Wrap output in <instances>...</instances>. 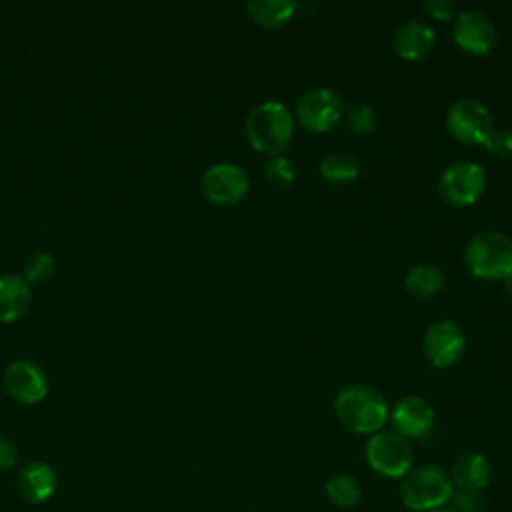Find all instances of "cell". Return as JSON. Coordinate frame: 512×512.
<instances>
[{
  "instance_id": "obj_13",
  "label": "cell",
  "mask_w": 512,
  "mask_h": 512,
  "mask_svg": "<svg viewBox=\"0 0 512 512\" xmlns=\"http://www.w3.org/2000/svg\"><path fill=\"white\" fill-rule=\"evenodd\" d=\"M392 420V428L396 434L408 438H422L430 432L434 424V408L432 404L416 394H408L400 398L392 412L388 414Z\"/></svg>"
},
{
  "instance_id": "obj_18",
  "label": "cell",
  "mask_w": 512,
  "mask_h": 512,
  "mask_svg": "<svg viewBox=\"0 0 512 512\" xmlns=\"http://www.w3.org/2000/svg\"><path fill=\"white\" fill-rule=\"evenodd\" d=\"M320 174L332 184H348L360 174V160L350 150H332L322 156Z\"/></svg>"
},
{
  "instance_id": "obj_24",
  "label": "cell",
  "mask_w": 512,
  "mask_h": 512,
  "mask_svg": "<svg viewBox=\"0 0 512 512\" xmlns=\"http://www.w3.org/2000/svg\"><path fill=\"white\" fill-rule=\"evenodd\" d=\"M348 126L352 128V132L356 134H370L374 128H376V122H378V116H376V110L370 106V104H354L348 108Z\"/></svg>"
},
{
  "instance_id": "obj_29",
  "label": "cell",
  "mask_w": 512,
  "mask_h": 512,
  "mask_svg": "<svg viewBox=\"0 0 512 512\" xmlns=\"http://www.w3.org/2000/svg\"><path fill=\"white\" fill-rule=\"evenodd\" d=\"M504 290H506V294H508V298L512 300V274L504 280Z\"/></svg>"
},
{
  "instance_id": "obj_6",
  "label": "cell",
  "mask_w": 512,
  "mask_h": 512,
  "mask_svg": "<svg viewBox=\"0 0 512 512\" xmlns=\"http://www.w3.org/2000/svg\"><path fill=\"white\" fill-rule=\"evenodd\" d=\"M366 462L386 478H402L412 468V446L394 430H378L366 442Z\"/></svg>"
},
{
  "instance_id": "obj_20",
  "label": "cell",
  "mask_w": 512,
  "mask_h": 512,
  "mask_svg": "<svg viewBox=\"0 0 512 512\" xmlns=\"http://www.w3.org/2000/svg\"><path fill=\"white\" fill-rule=\"evenodd\" d=\"M404 286L414 296H420V298L434 296L444 288V272L436 264H428V262L416 264L406 272Z\"/></svg>"
},
{
  "instance_id": "obj_10",
  "label": "cell",
  "mask_w": 512,
  "mask_h": 512,
  "mask_svg": "<svg viewBox=\"0 0 512 512\" xmlns=\"http://www.w3.org/2000/svg\"><path fill=\"white\" fill-rule=\"evenodd\" d=\"M422 348L426 358L436 368H448L460 360L466 348V338L462 328L452 320L432 322L422 338Z\"/></svg>"
},
{
  "instance_id": "obj_28",
  "label": "cell",
  "mask_w": 512,
  "mask_h": 512,
  "mask_svg": "<svg viewBox=\"0 0 512 512\" xmlns=\"http://www.w3.org/2000/svg\"><path fill=\"white\" fill-rule=\"evenodd\" d=\"M16 460H18L16 444L12 440H8L6 436H0V472L14 468Z\"/></svg>"
},
{
  "instance_id": "obj_5",
  "label": "cell",
  "mask_w": 512,
  "mask_h": 512,
  "mask_svg": "<svg viewBox=\"0 0 512 512\" xmlns=\"http://www.w3.org/2000/svg\"><path fill=\"white\" fill-rule=\"evenodd\" d=\"M486 170L472 160H458L448 164L438 176V192L452 206H468L476 202L486 190Z\"/></svg>"
},
{
  "instance_id": "obj_27",
  "label": "cell",
  "mask_w": 512,
  "mask_h": 512,
  "mask_svg": "<svg viewBox=\"0 0 512 512\" xmlns=\"http://www.w3.org/2000/svg\"><path fill=\"white\" fill-rule=\"evenodd\" d=\"M422 6L436 20H450L458 14L456 4L452 0H426Z\"/></svg>"
},
{
  "instance_id": "obj_30",
  "label": "cell",
  "mask_w": 512,
  "mask_h": 512,
  "mask_svg": "<svg viewBox=\"0 0 512 512\" xmlns=\"http://www.w3.org/2000/svg\"><path fill=\"white\" fill-rule=\"evenodd\" d=\"M430 512H456L452 506H440V508H434Z\"/></svg>"
},
{
  "instance_id": "obj_16",
  "label": "cell",
  "mask_w": 512,
  "mask_h": 512,
  "mask_svg": "<svg viewBox=\"0 0 512 512\" xmlns=\"http://www.w3.org/2000/svg\"><path fill=\"white\" fill-rule=\"evenodd\" d=\"M32 302V290L24 276L6 272L0 276V322L20 320Z\"/></svg>"
},
{
  "instance_id": "obj_17",
  "label": "cell",
  "mask_w": 512,
  "mask_h": 512,
  "mask_svg": "<svg viewBox=\"0 0 512 512\" xmlns=\"http://www.w3.org/2000/svg\"><path fill=\"white\" fill-rule=\"evenodd\" d=\"M450 482L454 488L480 492L490 480V464L478 452H466L452 462Z\"/></svg>"
},
{
  "instance_id": "obj_25",
  "label": "cell",
  "mask_w": 512,
  "mask_h": 512,
  "mask_svg": "<svg viewBox=\"0 0 512 512\" xmlns=\"http://www.w3.org/2000/svg\"><path fill=\"white\" fill-rule=\"evenodd\" d=\"M448 504L456 510V512H482L484 510V498L480 492L476 490H462V488H454L450 494Z\"/></svg>"
},
{
  "instance_id": "obj_15",
  "label": "cell",
  "mask_w": 512,
  "mask_h": 512,
  "mask_svg": "<svg viewBox=\"0 0 512 512\" xmlns=\"http://www.w3.org/2000/svg\"><path fill=\"white\" fill-rule=\"evenodd\" d=\"M394 48L406 60H420L424 58L436 42L434 28L424 20H406L394 32Z\"/></svg>"
},
{
  "instance_id": "obj_23",
  "label": "cell",
  "mask_w": 512,
  "mask_h": 512,
  "mask_svg": "<svg viewBox=\"0 0 512 512\" xmlns=\"http://www.w3.org/2000/svg\"><path fill=\"white\" fill-rule=\"evenodd\" d=\"M264 178L274 186V188H286L294 182L296 178V168L286 156H272L264 164Z\"/></svg>"
},
{
  "instance_id": "obj_19",
  "label": "cell",
  "mask_w": 512,
  "mask_h": 512,
  "mask_svg": "<svg viewBox=\"0 0 512 512\" xmlns=\"http://www.w3.org/2000/svg\"><path fill=\"white\" fill-rule=\"evenodd\" d=\"M244 10L256 24L264 28H278L292 18L296 4L292 0H248Z\"/></svg>"
},
{
  "instance_id": "obj_7",
  "label": "cell",
  "mask_w": 512,
  "mask_h": 512,
  "mask_svg": "<svg viewBox=\"0 0 512 512\" xmlns=\"http://www.w3.org/2000/svg\"><path fill=\"white\" fill-rule=\"evenodd\" d=\"M446 128L448 132L464 144H486L490 134L494 132V122L490 110L474 98L456 100L446 112Z\"/></svg>"
},
{
  "instance_id": "obj_11",
  "label": "cell",
  "mask_w": 512,
  "mask_h": 512,
  "mask_svg": "<svg viewBox=\"0 0 512 512\" xmlns=\"http://www.w3.org/2000/svg\"><path fill=\"white\" fill-rule=\"evenodd\" d=\"M2 384L8 396L20 404H38L48 394V378L44 370L26 358L12 360L6 366Z\"/></svg>"
},
{
  "instance_id": "obj_2",
  "label": "cell",
  "mask_w": 512,
  "mask_h": 512,
  "mask_svg": "<svg viewBox=\"0 0 512 512\" xmlns=\"http://www.w3.org/2000/svg\"><path fill=\"white\" fill-rule=\"evenodd\" d=\"M244 134L258 152L276 156L292 140L294 114L280 100H264L248 112Z\"/></svg>"
},
{
  "instance_id": "obj_1",
  "label": "cell",
  "mask_w": 512,
  "mask_h": 512,
  "mask_svg": "<svg viewBox=\"0 0 512 512\" xmlns=\"http://www.w3.org/2000/svg\"><path fill=\"white\" fill-rule=\"evenodd\" d=\"M336 418L356 434H374L388 418V404L370 384H348L334 398Z\"/></svg>"
},
{
  "instance_id": "obj_8",
  "label": "cell",
  "mask_w": 512,
  "mask_h": 512,
  "mask_svg": "<svg viewBox=\"0 0 512 512\" xmlns=\"http://www.w3.org/2000/svg\"><path fill=\"white\" fill-rule=\"evenodd\" d=\"M344 112L342 96L328 86H312L296 100V118L310 132H326Z\"/></svg>"
},
{
  "instance_id": "obj_3",
  "label": "cell",
  "mask_w": 512,
  "mask_h": 512,
  "mask_svg": "<svg viewBox=\"0 0 512 512\" xmlns=\"http://www.w3.org/2000/svg\"><path fill=\"white\" fill-rule=\"evenodd\" d=\"M466 268L486 280H506L512 274V238L498 230H482L464 246Z\"/></svg>"
},
{
  "instance_id": "obj_9",
  "label": "cell",
  "mask_w": 512,
  "mask_h": 512,
  "mask_svg": "<svg viewBox=\"0 0 512 512\" xmlns=\"http://www.w3.org/2000/svg\"><path fill=\"white\" fill-rule=\"evenodd\" d=\"M248 186V172L236 162H216L202 174L204 196L220 206H230L242 200Z\"/></svg>"
},
{
  "instance_id": "obj_14",
  "label": "cell",
  "mask_w": 512,
  "mask_h": 512,
  "mask_svg": "<svg viewBox=\"0 0 512 512\" xmlns=\"http://www.w3.org/2000/svg\"><path fill=\"white\" fill-rule=\"evenodd\" d=\"M56 472L46 462H30L16 476V492L28 504L46 502L56 490Z\"/></svg>"
},
{
  "instance_id": "obj_21",
  "label": "cell",
  "mask_w": 512,
  "mask_h": 512,
  "mask_svg": "<svg viewBox=\"0 0 512 512\" xmlns=\"http://www.w3.org/2000/svg\"><path fill=\"white\" fill-rule=\"evenodd\" d=\"M326 494L338 508H352L362 498L360 482L350 474H334L326 482Z\"/></svg>"
},
{
  "instance_id": "obj_12",
  "label": "cell",
  "mask_w": 512,
  "mask_h": 512,
  "mask_svg": "<svg viewBox=\"0 0 512 512\" xmlns=\"http://www.w3.org/2000/svg\"><path fill=\"white\" fill-rule=\"evenodd\" d=\"M454 42L476 56L488 54L496 42V26L482 10H460L454 16Z\"/></svg>"
},
{
  "instance_id": "obj_26",
  "label": "cell",
  "mask_w": 512,
  "mask_h": 512,
  "mask_svg": "<svg viewBox=\"0 0 512 512\" xmlns=\"http://www.w3.org/2000/svg\"><path fill=\"white\" fill-rule=\"evenodd\" d=\"M484 148L508 162H512V126L502 128V130H494L490 134V138L486 140Z\"/></svg>"
},
{
  "instance_id": "obj_22",
  "label": "cell",
  "mask_w": 512,
  "mask_h": 512,
  "mask_svg": "<svg viewBox=\"0 0 512 512\" xmlns=\"http://www.w3.org/2000/svg\"><path fill=\"white\" fill-rule=\"evenodd\" d=\"M56 268V262H54V256L46 250H36L32 254L26 256L24 260V278L26 282H42L46 278L52 276Z\"/></svg>"
},
{
  "instance_id": "obj_4",
  "label": "cell",
  "mask_w": 512,
  "mask_h": 512,
  "mask_svg": "<svg viewBox=\"0 0 512 512\" xmlns=\"http://www.w3.org/2000/svg\"><path fill=\"white\" fill-rule=\"evenodd\" d=\"M452 490L454 486L450 482V476L442 468L434 464H424L418 468H410L402 476L400 500L410 510L430 512L434 508L446 506Z\"/></svg>"
}]
</instances>
